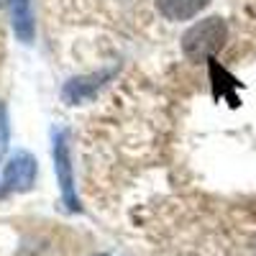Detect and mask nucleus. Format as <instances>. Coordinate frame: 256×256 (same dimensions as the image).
Here are the masks:
<instances>
[{"label":"nucleus","instance_id":"f257e3e1","mask_svg":"<svg viewBox=\"0 0 256 256\" xmlns=\"http://www.w3.org/2000/svg\"><path fill=\"white\" fill-rule=\"evenodd\" d=\"M228 38V26L218 16H210L200 24H195L182 36V52L190 62H210Z\"/></svg>","mask_w":256,"mask_h":256},{"label":"nucleus","instance_id":"f03ea898","mask_svg":"<svg viewBox=\"0 0 256 256\" xmlns=\"http://www.w3.org/2000/svg\"><path fill=\"white\" fill-rule=\"evenodd\" d=\"M54 169H56V180L62 187V198L72 212L80 210V200L74 195V180H72V159H70V144L67 134L59 131L54 134Z\"/></svg>","mask_w":256,"mask_h":256},{"label":"nucleus","instance_id":"7ed1b4c3","mask_svg":"<svg viewBox=\"0 0 256 256\" xmlns=\"http://www.w3.org/2000/svg\"><path fill=\"white\" fill-rule=\"evenodd\" d=\"M6 190H13V192H26L31 190L34 180H36V159L26 152L16 154L8 164H6Z\"/></svg>","mask_w":256,"mask_h":256},{"label":"nucleus","instance_id":"20e7f679","mask_svg":"<svg viewBox=\"0 0 256 256\" xmlns=\"http://www.w3.org/2000/svg\"><path fill=\"white\" fill-rule=\"evenodd\" d=\"M110 77V72H105V74H90V77H77V80H70L67 84H64V102H70V105H77V102H84V100H90L98 88Z\"/></svg>","mask_w":256,"mask_h":256},{"label":"nucleus","instance_id":"39448f33","mask_svg":"<svg viewBox=\"0 0 256 256\" xmlns=\"http://www.w3.org/2000/svg\"><path fill=\"white\" fill-rule=\"evenodd\" d=\"M210 0H156V10L166 20H190L195 18Z\"/></svg>","mask_w":256,"mask_h":256},{"label":"nucleus","instance_id":"423d86ee","mask_svg":"<svg viewBox=\"0 0 256 256\" xmlns=\"http://www.w3.org/2000/svg\"><path fill=\"white\" fill-rule=\"evenodd\" d=\"M10 13H13V31L16 36L31 44L34 38V13H31V0H10Z\"/></svg>","mask_w":256,"mask_h":256},{"label":"nucleus","instance_id":"0eeeda50","mask_svg":"<svg viewBox=\"0 0 256 256\" xmlns=\"http://www.w3.org/2000/svg\"><path fill=\"white\" fill-rule=\"evenodd\" d=\"M8 110H6V105L0 102V156L6 154V148H8Z\"/></svg>","mask_w":256,"mask_h":256},{"label":"nucleus","instance_id":"6e6552de","mask_svg":"<svg viewBox=\"0 0 256 256\" xmlns=\"http://www.w3.org/2000/svg\"><path fill=\"white\" fill-rule=\"evenodd\" d=\"M0 3H3V0H0Z\"/></svg>","mask_w":256,"mask_h":256}]
</instances>
